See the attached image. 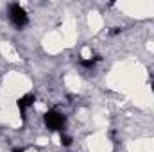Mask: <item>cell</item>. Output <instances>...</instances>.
I'll return each instance as SVG.
<instances>
[{
    "label": "cell",
    "mask_w": 154,
    "mask_h": 152,
    "mask_svg": "<svg viewBox=\"0 0 154 152\" xmlns=\"http://www.w3.org/2000/svg\"><path fill=\"white\" fill-rule=\"evenodd\" d=\"M9 18H11V22L16 29H23L29 23V14L20 4H13L9 7Z\"/></svg>",
    "instance_id": "cell-1"
},
{
    "label": "cell",
    "mask_w": 154,
    "mask_h": 152,
    "mask_svg": "<svg viewBox=\"0 0 154 152\" xmlns=\"http://www.w3.org/2000/svg\"><path fill=\"white\" fill-rule=\"evenodd\" d=\"M99 61H100V56H95V57H91V59H81L79 63H81L82 68H93Z\"/></svg>",
    "instance_id": "cell-4"
},
{
    "label": "cell",
    "mask_w": 154,
    "mask_h": 152,
    "mask_svg": "<svg viewBox=\"0 0 154 152\" xmlns=\"http://www.w3.org/2000/svg\"><path fill=\"white\" fill-rule=\"evenodd\" d=\"M43 122H45V125H47L48 131H61L65 127L66 118H65V114H61L56 109H48L45 113V116H43Z\"/></svg>",
    "instance_id": "cell-2"
},
{
    "label": "cell",
    "mask_w": 154,
    "mask_h": 152,
    "mask_svg": "<svg viewBox=\"0 0 154 152\" xmlns=\"http://www.w3.org/2000/svg\"><path fill=\"white\" fill-rule=\"evenodd\" d=\"M13 152H23V149H14Z\"/></svg>",
    "instance_id": "cell-6"
},
{
    "label": "cell",
    "mask_w": 154,
    "mask_h": 152,
    "mask_svg": "<svg viewBox=\"0 0 154 152\" xmlns=\"http://www.w3.org/2000/svg\"><path fill=\"white\" fill-rule=\"evenodd\" d=\"M61 143H63V145H65V147H70V145H72V138H70V136H66V134H63V132H61Z\"/></svg>",
    "instance_id": "cell-5"
},
{
    "label": "cell",
    "mask_w": 154,
    "mask_h": 152,
    "mask_svg": "<svg viewBox=\"0 0 154 152\" xmlns=\"http://www.w3.org/2000/svg\"><path fill=\"white\" fill-rule=\"evenodd\" d=\"M152 91H154V82H152Z\"/></svg>",
    "instance_id": "cell-7"
},
{
    "label": "cell",
    "mask_w": 154,
    "mask_h": 152,
    "mask_svg": "<svg viewBox=\"0 0 154 152\" xmlns=\"http://www.w3.org/2000/svg\"><path fill=\"white\" fill-rule=\"evenodd\" d=\"M34 102H36V97H34L32 93H27V95H23L22 99H18L16 106H18L20 113H22V114H25V111H27V108H31V106H32Z\"/></svg>",
    "instance_id": "cell-3"
}]
</instances>
